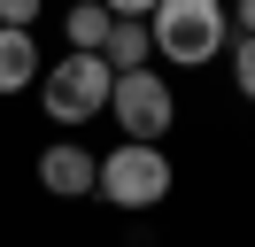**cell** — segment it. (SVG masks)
<instances>
[{
  "label": "cell",
  "instance_id": "8992f818",
  "mask_svg": "<svg viewBox=\"0 0 255 247\" xmlns=\"http://www.w3.org/2000/svg\"><path fill=\"white\" fill-rule=\"evenodd\" d=\"M47 77V54H39L31 31H0V93H23Z\"/></svg>",
  "mask_w": 255,
  "mask_h": 247
},
{
  "label": "cell",
  "instance_id": "7c38bea8",
  "mask_svg": "<svg viewBox=\"0 0 255 247\" xmlns=\"http://www.w3.org/2000/svg\"><path fill=\"white\" fill-rule=\"evenodd\" d=\"M232 15H240V39H255V0H240Z\"/></svg>",
  "mask_w": 255,
  "mask_h": 247
},
{
  "label": "cell",
  "instance_id": "52a82bcc",
  "mask_svg": "<svg viewBox=\"0 0 255 247\" xmlns=\"http://www.w3.org/2000/svg\"><path fill=\"white\" fill-rule=\"evenodd\" d=\"M109 31H116V15L101 8V0H78V8L62 15V39H70V54H101V46H109Z\"/></svg>",
  "mask_w": 255,
  "mask_h": 247
},
{
  "label": "cell",
  "instance_id": "5b68a950",
  "mask_svg": "<svg viewBox=\"0 0 255 247\" xmlns=\"http://www.w3.org/2000/svg\"><path fill=\"white\" fill-rule=\"evenodd\" d=\"M93 178H101V154H85L78 139H54V147L39 154V185H47L54 201H78V193H93Z\"/></svg>",
  "mask_w": 255,
  "mask_h": 247
},
{
  "label": "cell",
  "instance_id": "30bf717a",
  "mask_svg": "<svg viewBox=\"0 0 255 247\" xmlns=\"http://www.w3.org/2000/svg\"><path fill=\"white\" fill-rule=\"evenodd\" d=\"M47 0H0V31H31Z\"/></svg>",
  "mask_w": 255,
  "mask_h": 247
},
{
  "label": "cell",
  "instance_id": "ba28073f",
  "mask_svg": "<svg viewBox=\"0 0 255 247\" xmlns=\"http://www.w3.org/2000/svg\"><path fill=\"white\" fill-rule=\"evenodd\" d=\"M147 54H155L147 23H116V31H109V46H101V62H109L116 77H124V70H147Z\"/></svg>",
  "mask_w": 255,
  "mask_h": 247
},
{
  "label": "cell",
  "instance_id": "277c9868",
  "mask_svg": "<svg viewBox=\"0 0 255 247\" xmlns=\"http://www.w3.org/2000/svg\"><path fill=\"white\" fill-rule=\"evenodd\" d=\"M109 116L124 124V139H139V147H162V131L178 124V101H170V85H162V70L147 62V70H124L116 77V93H109Z\"/></svg>",
  "mask_w": 255,
  "mask_h": 247
},
{
  "label": "cell",
  "instance_id": "6da1fadb",
  "mask_svg": "<svg viewBox=\"0 0 255 247\" xmlns=\"http://www.w3.org/2000/svg\"><path fill=\"white\" fill-rule=\"evenodd\" d=\"M147 39H155V54H162V62L201 70V62H217V54H224L232 15H224V0H162V8L147 15Z\"/></svg>",
  "mask_w": 255,
  "mask_h": 247
},
{
  "label": "cell",
  "instance_id": "8fae6325",
  "mask_svg": "<svg viewBox=\"0 0 255 247\" xmlns=\"http://www.w3.org/2000/svg\"><path fill=\"white\" fill-rule=\"evenodd\" d=\"M101 8H109V15H116V23H147V15H155V8H162V0H101Z\"/></svg>",
  "mask_w": 255,
  "mask_h": 247
},
{
  "label": "cell",
  "instance_id": "3957f363",
  "mask_svg": "<svg viewBox=\"0 0 255 247\" xmlns=\"http://www.w3.org/2000/svg\"><path fill=\"white\" fill-rule=\"evenodd\" d=\"M109 93H116V70L101 54H62V62H47V77H39L47 124H93V116H109Z\"/></svg>",
  "mask_w": 255,
  "mask_h": 247
},
{
  "label": "cell",
  "instance_id": "7a4b0ae2",
  "mask_svg": "<svg viewBox=\"0 0 255 247\" xmlns=\"http://www.w3.org/2000/svg\"><path fill=\"white\" fill-rule=\"evenodd\" d=\"M170 185H178V170H170V154H162V147L116 139V147L101 154L93 193L109 201V209H162V201H170Z\"/></svg>",
  "mask_w": 255,
  "mask_h": 247
},
{
  "label": "cell",
  "instance_id": "9c48e42d",
  "mask_svg": "<svg viewBox=\"0 0 255 247\" xmlns=\"http://www.w3.org/2000/svg\"><path fill=\"white\" fill-rule=\"evenodd\" d=\"M232 85L240 101H255V39H232Z\"/></svg>",
  "mask_w": 255,
  "mask_h": 247
}]
</instances>
